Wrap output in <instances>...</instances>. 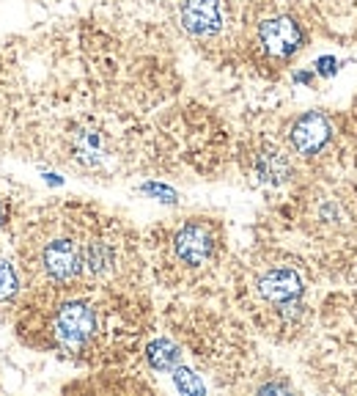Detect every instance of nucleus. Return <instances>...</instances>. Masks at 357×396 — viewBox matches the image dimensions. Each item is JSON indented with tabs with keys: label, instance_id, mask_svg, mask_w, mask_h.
Instances as JSON below:
<instances>
[{
	"label": "nucleus",
	"instance_id": "obj_3",
	"mask_svg": "<svg viewBox=\"0 0 357 396\" xmlns=\"http://www.w3.org/2000/svg\"><path fill=\"white\" fill-rule=\"evenodd\" d=\"M174 248H176V256L184 264L198 267V264H204L206 259L212 256V250H214V231L204 221L187 223V226H181L176 231Z\"/></svg>",
	"mask_w": 357,
	"mask_h": 396
},
{
	"label": "nucleus",
	"instance_id": "obj_6",
	"mask_svg": "<svg viewBox=\"0 0 357 396\" xmlns=\"http://www.w3.org/2000/svg\"><path fill=\"white\" fill-rule=\"evenodd\" d=\"M42 262H44V270L52 281H72L80 272L83 256H80V248L72 240H55L44 248Z\"/></svg>",
	"mask_w": 357,
	"mask_h": 396
},
{
	"label": "nucleus",
	"instance_id": "obj_7",
	"mask_svg": "<svg viewBox=\"0 0 357 396\" xmlns=\"http://www.w3.org/2000/svg\"><path fill=\"white\" fill-rule=\"evenodd\" d=\"M258 292L264 300L270 303H294L303 295V278L294 270H270L267 275H261L258 281Z\"/></svg>",
	"mask_w": 357,
	"mask_h": 396
},
{
	"label": "nucleus",
	"instance_id": "obj_9",
	"mask_svg": "<svg viewBox=\"0 0 357 396\" xmlns=\"http://www.w3.org/2000/svg\"><path fill=\"white\" fill-rule=\"evenodd\" d=\"M83 264L88 267V272L102 275V272H107L110 270V264H113V253H110V248L104 245V243H91V245L85 248Z\"/></svg>",
	"mask_w": 357,
	"mask_h": 396
},
{
	"label": "nucleus",
	"instance_id": "obj_8",
	"mask_svg": "<svg viewBox=\"0 0 357 396\" xmlns=\"http://www.w3.org/2000/svg\"><path fill=\"white\" fill-rule=\"evenodd\" d=\"M146 358H149V363H152L154 369L159 371H168V369H176L178 361H181V352H178V346L174 342H168V339H157L149 344L146 349Z\"/></svg>",
	"mask_w": 357,
	"mask_h": 396
},
{
	"label": "nucleus",
	"instance_id": "obj_4",
	"mask_svg": "<svg viewBox=\"0 0 357 396\" xmlns=\"http://www.w3.org/2000/svg\"><path fill=\"white\" fill-rule=\"evenodd\" d=\"M97 330V317L88 305L83 303H66L58 317H55V333L58 342L66 346H80L85 344Z\"/></svg>",
	"mask_w": 357,
	"mask_h": 396
},
{
	"label": "nucleus",
	"instance_id": "obj_5",
	"mask_svg": "<svg viewBox=\"0 0 357 396\" xmlns=\"http://www.w3.org/2000/svg\"><path fill=\"white\" fill-rule=\"evenodd\" d=\"M178 17L190 36L209 39L223 28V3L220 0H184L178 8Z\"/></svg>",
	"mask_w": 357,
	"mask_h": 396
},
{
	"label": "nucleus",
	"instance_id": "obj_11",
	"mask_svg": "<svg viewBox=\"0 0 357 396\" xmlns=\"http://www.w3.org/2000/svg\"><path fill=\"white\" fill-rule=\"evenodd\" d=\"M14 295H17V272L6 259H0V303L11 300Z\"/></svg>",
	"mask_w": 357,
	"mask_h": 396
},
{
	"label": "nucleus",
	"instance_id": "obj_12",
	"mask_svg": "<svg viewBox=\"0 0 357 396\" xmlns=\"http://www.w3.org/2000/svg\"><path fill=\"white\" fill-rule=\"evenodd\" d=\"M174 383H176V388L181 391V394H204V383L193 374L190 369H176V374H174Z\"/></svg>",
	"mask_w": 357,
	"mask_h": 396
},
{
	"label": "nucleus",
	"instance_id": "obj_1",
	"mask_svg": "<svg viewBox=\"0 0 357 396\" xmlns=\"http://www.w3.org/2000/svg\"><path fill=\"white\" fill-rule=\"evenodd\" d=\"M258 45L261 50L275 58V61H289L308 45V33L303 23L291 14H278L258 25Z\"/></svg>",
	"mask_w": 357,
	"mask_h": 396
},
{
	"label": "nucleus",
	"instance_id": "obj_14",
	"mask_svg": "<svg viewBox=\"0 0 357 396\" xmlns=\"http://www.w3.org/2000/svg\"><path fill=\"white\" fill-rule=\"evenodd\" d=\"M0 223H3V206H0Z\"/></svg>",
	"mask_w": 357,
	"mask_h": 396
},
{
	"label": "nucleus",
	"instance_id": "obj_2",
	"mask_svg": "<svg viewBox=\"0 0 357 396\" xmlns=\"http://www.w3.org/2000/svg\"><path fill=\"white\" fill-rule=\"evenodd\" d=\"M289 138H291V146H294L297 154H305V157L319 154L332 138L330 116L322 113V110H308V113H303L297 122L291 124Z\"/></svg>",
	"mask_w": 357,
	"mask_h": 396
},
{
	"label": "nucleus",
	"instance_id": "obj_13",
	"mask_svg": "<svg viewBox=\"0 0 357 396\" xmlns=\"http://www.w3.org/2000/svg\"><path fill=\"white\" fill-rule=\"evenodd\" d=\"M143 190L152 193V196H159V201H176V193L171 187H162V185H146Z\"/></svg>",
	"mask_w": 357,
	"mask_h": 396
},
{
	"label": "nucleus",
	"instance_id": "obj_10",
	"mask_svg": "<svg viewBox=\"0 0 357 396\" xmlns=\"http://www.w3.org/2000/svg\"><path fill=\"white\" fill-rule=\"evenodd\" d=\"M258 173H261L267 182H281L283 176L289 173V163L283 160L278 151L261 154V160H258Z\"/></svg>",
	"mask_w": 357,
	"mask_h": 396
}]
</instances>
